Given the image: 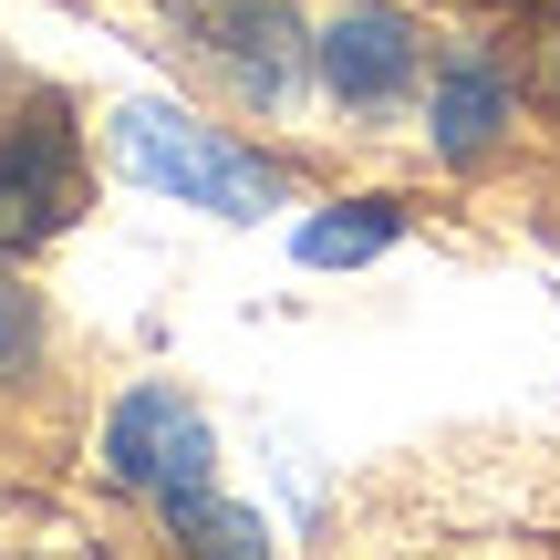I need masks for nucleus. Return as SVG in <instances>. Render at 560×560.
I'll return each instance as SVG.
<instances>
[{"instance_id":"obj_1","label":"nucleus","mask_w":560,"mask_h":560,"mask_svg":"<svg viewBox=\"0 0 560 560\" xmlns=\"http://www.w3.org/2000/svg\"><path fill=\"white\" fill-rule=\"evenodd\" d=\"M104 136H115V166H125V177L156 187V198H177V208H208V219H260V208H291V177H280L260 145L198 125L187 104L136 94V104H115Z\"/></svg>"},{"instance_id":"obj_2","label":"nucleus","mask_w":560,"mask_h":560,"mask_svg":"<svg viewBox=\"0 0 560 560\" xmlns=\"http://www.w3.org/2000/svg\"><path fill=\"white\" fill-rule=\"evenodd\" d=\"M83 219V136L62 94H32L0 136V249H42Z\"/></svg>"},{"instance_id":"obj_3","label":"nucleus","mask_w":560,"mask_h":560,"mask_svg":"<svg viewBox=\"0 0 560 560\" xmlns=\"http://www.w3.org/2000/svg\"><path fill=\"white\" fill-rule=\"evenodd\" d=\"M104 467H115L136 499L187 509V499L219 488V436H208V416H198V405H177L166 384H136V395L104 416Z\"/></svg>"},{"instance_id":"obj_4","label":"nucleus","mask_w":560,"mask_h":560,"mask_svg":"<svg viewBox=\"0 0 560 560\" xmlns=\"http://www.w3.org/2000/svg\"><path fill=\"white\" fill-rule=\"evenodd\" d=\"M177 32L229 73L240 104H270V115L301 94V73L322 62L312 32L291 21V0H177Z\"/></svg>"},{"instance_id":"obj_5","label":"nucleus","mask_w":560,"mask_h":560,"mask_svg":"<svg viewBox=\"0 0 560 560\" xmlns=\"http://www.w3.org/2000/svg\"><path fill=\"white\" fill-rule=\"evenodd\" d=\"M312 52H322V83H332L342 104H363V115H374V104H395L405 83H416V21L405 11H384V0H353V11H332L312 32Z\"/></svg>"},{"instance_id":"obj_6","label":"nucleus","mask_w":560,"mask_h":560,"mask_svg":"<svg viewBox=\"0 0 560 560\" xmlns=\"http://www.w3.org/2000/svg\"><path fill=\"white\" fill-rule=\"evenodd\" d=\"M425 125H436V156H488V145L509 136V83L488 73V62H446L436 73V104H425Z\"/></svg>"},{"instance_id":"obj_7","label":"nucleus","mask_w":560,"mask_h":560,"mask_svg":"<svg viewBox=\"0 0 560 560\" xmlns=\"http://www.w3.org/2000/svg\"><path fill=\"white\" fill-rule=\"evenodd\" d=\"M395 208H384V198H353V208H332V219H301V260H312V270H353V260H374V249L384 240H395Z\"/></svg>"},{"instance_id":"obj_8","label":"nucleus","mask_w":560,"mask_h":560,"mask_svg":"<svg viewBox=\"0 0 560 560\" xmlns=\"http://www.w3.org/2000/svg\"><path fill=\"white\" fill-rule=\"evenodd\" d=\"M166 529H177L198 560H270V529H260V509H229L219 488L208 499H187V509H166Z\"/></svg>"},{"instance_id":"obj_9","label":"nucleus","mask_w":560,"mask_h":560,"mask_svg":"<svg viewBox=\"0 0 560 560\" xmlns=\"http://www.w3.org/2000/svg\"><path fill=\"white\" fill-rule=\"evenodd\" d=\"M21 353H32V301L0 280V363H21Z\"/></svg>"}]
</instances>
